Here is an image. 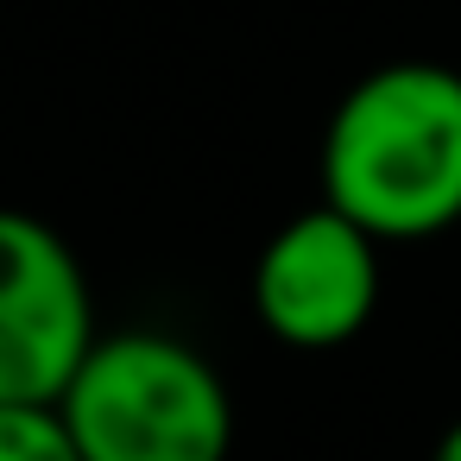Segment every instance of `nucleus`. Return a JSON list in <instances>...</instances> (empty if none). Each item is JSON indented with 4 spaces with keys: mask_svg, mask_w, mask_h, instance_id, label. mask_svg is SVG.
Instances as JSON below:
<instances>
[{
    "mask_svg": "<svg viewBox=\"0 0 461 461\" xmlns=\"http://www.w3.org/2000/svg\"><path fill=\"white\" fill-rule=\"evenodd\" d=\"M429 461H461V417L436 436V448H429Z\"/></svg>",
    "mask_w": 461,
    "mask_h": 461,
    "instance_id": "nucleus-6",
    "label": "nucleus"
},
{
    "mask_svg": "<svg viewBox=\"0 0 461 461\" xmlns=\"http://www.w3.org/2000/svg\"><path fill=\"white\" fill-rule=\"evenodd\" d=\"M58 411L83 461H228L234 448V392L221 366L165 329L95 335Z\"/></svg>",
    "mask_w": 461,
    "mask_h": 461,
    "instance_id": "nucleus-2",
    "label": "nucleus"
},
{
    "mask_svg": "<svg viewBox=\"0 0 461 461\" xmlns=\"http://www.w3.org/2000/svg\"><path fill=\"white\" fill-rule=\"evenodd\" d=\"M253 316L297 354L348 348L379 310V240L329 203L285 215L253 259Z\"/></svg>",
    "mask_w": 461,
    "mask_h": 461,
    "instance_id": "nucleus-4",
    "label": "nucleus"
},
{
    "mask_svg": "<svg viewBox=\"0 0 461 461\" xmlns=\"http://www.w3.org/2000/svg\"><path fill=\"white\" fill-rule=\"evenodd\" d=\"M322 203L379 247L461 228V70L392 58L348 83L322 127Z\"/></svg>",
    "mask_w": 461,
    "mask_h": 461,
    "instance_id": "nucleus-1",
    "label": "nucleus"
},
{
    "mask_svg": "<svg viewBox=\"0 0 461 461\" xmlns=\"http://www.w3.org/2000/svg\"><path fill=\"white\" fill-rule=\"evenodd\" d=\"M102 335L70 240L26 209H0V404H58Z\"/></svg>",
    "mask_w": 461,
    "mask_h": 461,
    "instance_id": "nucleus-3",
    "label": "nucleus"
},
{
    "mask_svg": "<svg viewBox=\"0 0 461 461\" xmlns=\"http://www.w3.org/2000/svg\"><path fill=\"white\" fill-rule=\"evenodd\" d=\"M0 461H83L58 404H0Z\"/></svg>",
    "mask_w": 461,
    "mask_h": 461,
    "instance_id": "nucleus-5",
    "label": "nucleus"
}]
</instances>
